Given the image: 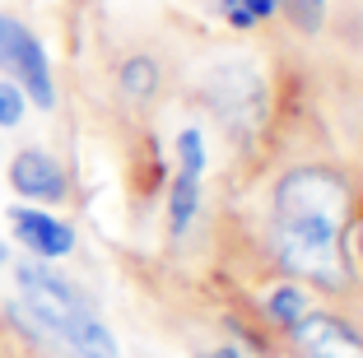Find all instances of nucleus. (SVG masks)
I'll return each mask as SVG.
<instances>
[{
  "mask_svg": "<svg viewBox=\"0 0 363 358\" xmlns=\"http://www.w3.org/2000/svg\"><path fill=\"white\" fill-rule=\"evenodd\" d=\"M308 312V293L298 284H275L266 293V316L275 326H298V316Z\"/></svg>",
  "mask_w": 363,
  "mask_h": 358,
  "instance_id": "nucleus-10",
  "label": "nucleus"
},
{
  "mask_svg": "<svg viewBox=\"0 0 363 358\" xmlns=\"http://www.w3.org/2000/svg\"><path fill=\"white\" fill-rule=\"evenodd\" d=\"M10 228L19 237L23 252H33L38 261H61L75 252V228L56 214H47L43 205H14L10 210Z\"/></svg>",
  "mask_w": 363,
  "mask_h": 358,
  "instance_id": "nucleus-5",
  "label": "nucleus"
},
{
  "mask_svg": "<svg viewBox=\"0 0 363 358\" xmlns=\"http://www.w3.org/2000/svg\"><path fill=\"white\" fill-rule=\"evenodd\" d=\"M28 116V94L14 79H0V130H19Z\"/></svg>",
  "mask_w": 363,
  "mask_h": 358,
  "instance_id": "nucleus-12",
  "label": "nucleus"
},
{
  "mask_svg": "<svg viewBox=\"0 0 363 358\" xmlns=\"http://www.w3.org/2000/svg\"><path fill=\"white\" fill-rule=\"evenodd\" d=\"M289 10V19L298 23L303 33H317L321 28V14H326V0H279Z\"/></svg>",
  "mask_w": 363,
  "mask_h": 358,
  "instance_id": "nucleus-14",
  "label": "nucleus"
},
{
  "mask_svg": "<svg viewBox=\"0 0 363 358\" xmlns=\"http://www.w3.org/2000/svg\"><path fill=\"white\" fill-rule=\"evenodd\" d=\"M210 98L224 116V126L233 135H247L257 130L261 112H266V84L261 74L252 70V61H224L210 70Z\"/></svg>",
  "mask_w": 363,
  "mask_h": 358,
  "instance_id": "nucleus-4",
  "label": "nucleus"
},
{
  "mask_svg": "<svg viewBox=\"0 0 363 358\" xmlns=\"http://www.w3.org/2000/svg\"><path fill=\"white\" fill-rule=\"evenodd\" d=\"M14 284H19L23 312L38 321L52 340H61L75 358H117V335L103 326V316L94 312L84 293H79L65 274L47 270L38 261H23L14 270Z\"/></svg>",
  "mask_w": 363,
  "mask_h": 358,
  "instance_id": "nucleus-2",
  "label": "nucleus"
},
{
  "mask_svg": "<svg viewBox=\"0 0 363 358\" xmlns=\"http://www.w3.org/2000/svg\"><path fill=\"white\" fill-rule=\"evenodd\" d=\"M196 214H201V177L177 168V177H172V186H168V233L182 237V233L191 228Z\"/></svg>",
  "mask_w": 363,
  "mask_h": 358,
  "instance_id": "nucleus-8",
  "label": "nucleus"
},
{
  "mask_svg": "<svg viewBox=\"0 0 363 358\" xmlns=\"http://www.w3.org/2000/svg\"><path fill=\"white\" fill-rule=\"evenodd\" d=\"M205 358H242L238 349H214V354H205Z\"/></svg>",
  "mask_w": 363,
  "mask_h": 358,
  "instance_id": "nucleus-15",
  "label": "nucleus"
},
{
  "mask_svg": "<svg viewBox=\"0 0 363 358\" xmlns=\"http://www.w3.org/2000/svg\"><path fill=\"white\" fill-rule=\"evenodd\" d=\"M0 265H5V242H0Z\"/></svg>",
  "mask_w": 363,
  "mask_h": 358,
  "instance_id": "nucleus-16",
  "label": "nucleus"
},
{
  "mask_svg": "<svg viewBox=\"0 0 363 358\" xmlns=\"http://www.w3.org/2000/svg\"><path fill=\"white\" fill-rule=\"evenodd\" d=\"M345 205H350V186L331 168H294L289 177H279L270 247L289 274H303L321 289L345 284V256H340Z\"/></svg>",
  "mask_w": 363,
  "mask_h": 358,
  "instance_id": "nucleus-1",
  "label": "nucleus"
},
{
  "mask_svg": "<svg viewBox=\"0 0 363 358\" xmlns=\"http://www.w3.org/2000/svg\"><path fill=\"white\" fill-rule=\"evenodd\" d=\"M359 252H363V233H359Z\"/></svg>",
  "mask_w": 363,
  "mask_h": 358,
  "instance_id": "nucleus-17",
  "label": "nucleus"
},
{
  "mask_svg": "<svg viewBox=\"0 0 363 358\" xmlns=\"http://www.w3.org/2000/svg\"><path fill=\"white\" fill-rule=\"evenodd\" d=\"M219 10L233 28H257L279 10V0H219Z\"/></svg>",
  "mask_w": 363,
  "mask_h": 358,
  "instance_id": "nucleus-11",
  "label": "nucleus"
},
{
  "mask_svg": "<svg viewBox=\"0 0 363 358\" xmlns=\"http://www.w3.org/2000/svg\"><path fill=\"white\" fill-rule=\"evenodd\" d=\"M117 84L130 103H150L159 94V61L154 56H126L117 70Z\"/></svg>",
  "mask_w": 363,
  "mask_h": 358,
  "instance_id": "nucleus-9",
  "label": "nucleus"
},
{
  "mask_svg": "<svg viewBox=\"0 0 363 358\" xmlns=\"http://www.w3.org/2000/svg\"><path fill=\"white\" fill-rule=\"evenodd\" d=\"M0 74L14 79L28 94V103H38L43 112L56 107V79H52V61H47L43 38L5 10H0Z\"/></svg>",
  "mask_w": 363,
  "mask_h": 358,
  "instance_id": "nucleus-3",
  "label": "nucleus"
},
{
  "mask_svg": "<svg viewBox=\"0 0 363 358\" xmlns=\"http://www.w3.org/2000/svg\"><path fill=\"white\" fill-rule=\"evenodd\" d=\"M294 340H298L303 358H363V335L350 330L340 316H326V312H303Z\"/></svg>",
  "mask_w": 363,
  "mask_h": 358,
  "instance_id": "nucleus-7",
  "label": "nucleus"
},
{
  "mask_svg": "<svg viewBox=\"0 0 363 358\" xmlns=\"http://www.w3.org/2000/svg\"><path fill=\"white\" fill-rule=\"evenodd\" d=\"M177 168L182 172H196V177H205V135L196 126L177 130Z\"/></svg>",
  "mask_w": 363,
  "mask_h": 358,
  "instance_id": "nucleus-13",
  "label": "nucleus"
},
{
  "mask_svg": "<svg viewBox=\"0 0 363 358\" xmlns=\"http://www.w3.org/2000/svg\"><path fill=\"white\" fill-rule=\"evenodd\" d=\"M10 186L14 196H23L33 205H61L70 181H65V168L47 149H19L10 158Z\"/></svg>",
  "mask_w": 363,
  "mask_h": 358,
  "instance_id": "nucleus-6",
  "label": "nucleus"
}]
</instances>
